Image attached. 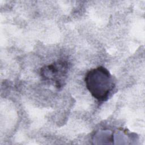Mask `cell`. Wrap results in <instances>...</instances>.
Listing matches in <instances>:
<instances>
[{
  "label": "cell",
  "mask_w": 145,
  "mask_h": 145,
  "mask_svg": "<svg viewBox=\"0 0 145 145\" xmlns=\"http://www.w3.org/2000/svg\"><path fill=\"white\" fill-rule=\"evenodd\" d=\"M84 81L88 91L99 102L107 100L115 88L112 75L107 69L101 66L88 71Z\"/></svg>",
  "instance_id": "6da1fadb"
},
{
  "label": "cell",
  "mask_w": 145,
  "mask_h": 145,
  "mask_svg": "<svg viewBox=\"0 0 145 145\" xmlns=\"http://www.w3.org/2000/svg\"><path fill=\"white\" fill-rule=\"evenodd\" d=\"M69 67L67 61H57L42 67L40 76L44 80L53 84L57 88H61L64 86Z\"/></svg>",
  "instance_id": "7a4b0ae2"
}]
</instances>
